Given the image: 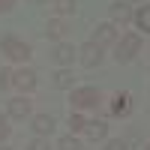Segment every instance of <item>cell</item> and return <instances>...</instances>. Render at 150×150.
I'll list each match as a JSON object with an SVG mask.
<instances>
[{"mask_svg": "<svg viewBox=\"0 0 150 150\" xmlns=\"http://www.w3.org/2000/svg\"><path fill=\"white\" fill-rule=\"evenodd\" d=\"M9 135V126H6V114H0V138Z\"/></svg>", "mask_w": 150, "mask_h": 150, "instance_id": "obj_21", "label": "cell"}, {"mask_svg": "<svg viewBox=\"0 0 150 150\" xmlns=\"http://www.w3.org/2000/svg\"><path fill=\"white\" fill-rule=\"evenodd\" d=\"M0 51L9 54L12 60H27V57H30V48L24 45V42H18V39H12V36L0 39Z\"/></svg>", "mask_w": 150, "mask_h": 150, "instance_id": "obj_2", "label": "cell"}, {"mask_svg": "<svg viewBox=\"0 0 150 150\" xmlns=\"http://www.w3.org/2000/svg\"><path fill=\"white\" fill-rule=\"evenodd\" d=\"M9 75H12L9 69H0V87H6V84L12 81V78H9Z\"/></svg>", "mask_w": 150, "mask_h": 150, "instance_id": "obj_22", "label": "cell"}, {"mask_svg": "<svg viewBox=\"0 0 150 150\" xmlns=\"http://www.w3.org/2000/svg\"><path fill=\"white\" fill-rule=\"evenodd\" d=\"M105 150H126V141L114 138V141H108V147H105Z\"/></svg>", "mask_w": 150, "mask_h": 150, "instance_id": "obj_20", "label": "cell"}, {"mask_svg": "<svg viewBox=\"0 0 150 150\" xmlns=\"http://www.w3.org/2000/svg\"><path fill=\"white\" fill-rule=\"evenodd\" d=\"M72 105H78V108H96L99 105V90H96V87L72 90Z\"/></svg>", "mask_w": 150, "mask_h": 150, "instance_id": "obj_3", "label": "cell"}, {"mask_svg": "<svg viewBox=\"0 0 150 150\" xmlns=\"http://www.w3.org/2000/svg\"><path fill=\"white\" fill-rule=\"evenodd\" d=\"M117 39V27H111V24H96L93 30V45H111Z\"/></svg>", "mask_w": 150, "mask_h": 150, "instance_id": "obj_4", "label": "cell"}, {"mask_svg": "<svg viewBox=\"0 0 150 150\" xmlns=\"http://www.w3.org/2000/svg\"><path fill=\"white\" fill-rule=\"evenodd\" d=\"M0 150H9V147H0Z\"/></svg>", "mask_w": 150, "mask_h": 150, "instance_id": "obj_25", "label": "cell"}, {"mask_svg": "<svg viewBox=\"0 0 150 150\" xmlns=\"http://www.w3.org/2000/svg\"><path fill=\"white\" fill-rule=\"evenodd\" d=\"M60 150H81V144L75 141V138H60V144H57Z\"/></svg>", "mask_w": 150, "mask_h": 150, "instance_id": "obj_17", "label": "cell"}, {"mask_svg": "<svg viewBox=\"0 0 150 150\" xmlns=\"http://www.w3.org/2000/svg\"><path fill=\"white\" fill-rule=\"evenodd\" d=\"M72 78H75V75H72L69 69H60V72L54 75V84H57V87H72Z\"/></svg>", "mask_w": 150, "mask_h": 150, "instance_id": "obj_13", "label": "cell"}, {"mask_svg": "<svg viewBox=\"0 0 150 150\" xmlns=\"http://www.w3.org/2000/svg\"><path fill=\"white\" fill-rule=\"evenodd\" d=\"M30 3H45V0H30Z\"/></svg>", "mask_w": 150, "mask_h": 150, "instance_id": "obj_24", "label": "cell"}, {"mask_svg": "<svg viewBox=\"0 0 150 150\" xmlns=\"http://www.w3.org/2000/svg\"><path fill=\"white\" fill-rule=\"evenodd\" d=\"M135 21H138V27H141L144 33H150V6H144L138 15H135Z\"/></svg>", "mask_w": 150, "mask_h": 150, "instance_id": "obj_14", "label": "cell"}, {"mask_svg": "<svg viewBox=\"0 0 150 150\" xmlns=\"http://www.w3.org/2000/svg\"><path fill=\"white\" fill-rule=\"evenodd\" d=\"M54 6H57V12H63V15H66V12L75 9V0H54Z\"/></svg>", "mask_w": 150, "mask_h": 150, "instance_id": "obj_16", "label": "cell"}, {"mask_svg": "<svg viewBox=\"0 0 150 150\" xmlns=\"http://www.w3.org/2000/svg\"><path fill=\"white\" fill-rule=\"evenodd\" d=\"M144 150H150V144H147V147H144Z\"/></svg>", "mask_w": 150, "mask_h": 150, "instance_id": "obj_26", "label": "cell"}, {"mask_svg": "<svg viewBox=\"0 0 150 150\" xmlns=\"http://www.w3.org/2000/svg\"><path fill=\"white\" fill-rule=\"evenodd\" d=\"M27 150H51V147H48V141L36 138V141H30V144H27Z\"/></svg>", "mask_w": 150, "mask_h": 150, "instance_id": "obj_19", "label": "cell"}, {"mask_svg": "<svg viewBox=\"0 0 150 150\" xmlns=\"http://www.w3.org/2000/svg\"><path fill=\"white\" fill-rule=\"evenodd\" d=\"M12 84L21 87V90H33V87H36V72H30V69L12 72Z\"/></svg>", "mask_w": 150, "mask_h": 150, "instance_id": "obj_6", "label": "cell"}, {"mask_svg": "<svg viewBox=\"0 0 150 150\" xmlns=\"http://www.w3.org/2000/svg\"><path fill=\"white\" fill-rule=\"evenodd\" d=\"M84 132H87V138H105V132H108V126L102 120H96V123H84Z\"/></svg>", "mask_w": 150, "mask_h": 150, "instance_id": "obj_8", "label": "cell"}, {"mask_svg": "<svg viewBox=\"0 0 150 150\" xmlns=\"http://www.w3.org/2000/svg\"><path fill=\"white\" fill-rule=\"evenodd\" d=\"M138 48H141V36H138V33H129V36H123V42L117 45L114 57L120 60V63H129V60L138 54Z\"/></svg>", "mask_w": 150, "mask_h": 150, "instance_id": "obj_1", "label": "cell"}, {"mask_svg": "<svg viewBox=\"0 0 150 150\" xmlns=\"http://www.w3.org/2000/svg\"><path fill=\"white\" fill-rule=\"evenodd\" d=\"M27 111H30L27 99H12V102H9V114L12 117H27Z\"/></svg>", "mask_w": 150, "mask_h": 150, "instance_id": "obj_9", "label": "cell"}, {"mask_svg": "<svg viewBox=\"0 0 150 150\" xmlns=\"http://www.w3.org/2000/svg\"><path fill=\"white\" fill-rule=\"evenodd\" d=\"M12 3H15V0H0V12H9Z\"/></svg>", "mask_w": 150, "mask_h": 150, "instance_id": "obj_23", "label": "cell"}, {"mask_svg": "<svg viewBox=\"0 0 150 150\" xmlns=\"http://www.w3.org/2000/svg\"><path fill=\"white\" fill-rule=\"evenodd\" d=\"M129 99H132L129 93H117V96H114V105H111V111H114V114H126L129 105H132Z\"/></svg>", "mask_w": 150, "mask_h": 150, "instance_id": "obj_11", "label": "cell"}, {"mask_svg": "<svg viewBox=\"0 0 150 150\" xmlns=\"http://www.w3.org/2000/svg\"><path fill=\"white\" fill-rule=\"evenodd\" d=\"M78 57H81V63L84 66H96L99 63V60H102V51H99V45H93V42H87L84 48H78Z\"/></svg>", "mask_w": 150, "mask_h": 150, "instance_id": "obj_5", "label": "cell"}, {"mask_svg": "<svg viewBox=\"0 0 150 150\" xmlns=\"http://www.w3.org/2000/svg\"><path fill=\"white\" fill-rule=\"evenodd\" d=\"M33 129H36V132H39V135H48V132H51V129H54V120H51V117H48V114H39V117H36V120H33Z\"/></svg>", "mask_w": 150, "mask_h": 150, "instance_id": "obj_12", "label": "cell"}, {"mask_svg": "<svg viewBox=\"0 0 150 150\" xmlns=\"http://www.w3.org/2000/svg\"><path fill=\"white\" fill-rule=\"evenodd\" d=\"M84 123H87L84 117H78V114H72V117H69V129H72V132H78V129H84Z\"/></svg>", "mask_w": 150, "mask_h": 150, "instance_id": "obj_18", "label": "cell"}, {"mask_svg": "<svg viewBox=\"0 0 150 150\" xmlns=\"http://www.w3.org/2000/svg\"><path fill=\"white\" fill-rule=\"evenodd\" d=\"M63 33H66L63 21H48V36H51V39H60Z\"/></svg>", "mask_w": 150, "mask_h": 150, "instance_id": "obj_15", "label": "cell"}, {"mask_svg": "<svg viewBox=\"0 0 150 150\" xmlns=\"http://www.w3.org/2000/svg\"><path fill=\"white\" fill-rule=\"evenodd\" d=\"M72 57H75L72 45H57L54 48V60H57V63H72Z\"/></svg>", "mask_w": 150, "mask_h": 150, "instance_id": "obj_10", "label": "cell"}, {"mask_svg": "<svg viewBox=\"0 0 150 150\" xmlns=\"http://www.w3.org/2000/svg\"><path fill=\"white\" fill-rule=\"evenodd\" d=\"M111 18L120 21V24H126V21H132V9L126 3H114V6H111Z\"/></svg>", "mask_w": 150, "mask_h": 150, "instance_id": "obj_7", "label": "cell"}]
</instances>
